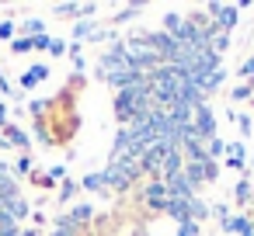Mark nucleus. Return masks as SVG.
<instances>
[{"label":"nucleus","instance_id":"1","mask_svg":"<svg viewBox=\"0 0 254 236\" xmlns=\"http://www.w3.org/2000/svg\"><path fill=\"white\" fill-rule=\"evenodd\" d=\"M143 174V167L139 163H108L105 170H101V177H105V188H115V191H126L129 184H136V177Z\"/></svg>","mask_w":254,"mask_h":236},{"label":"nucleus","instance_id":"2","mask_svg":"<svg viewBox=\"0 0 254 236\" xmlns=\"http://www.w3.org/2000/svg\"><path fill=\"white\" fill-rule=\"evenodd\" d=\"M205 11H209V14L216 18L212 25H216L219 32H226V35H230V28H233V25L240 21V7H226V4H209Z\"/></svg>","mask_w":254,"mask_h":236},{"label":"nucleus","instance_id":"3","mask_svg":"<svg viewBox=\"0 0 254 236\" xmlns=\"http://www.w3.org/2000/svg\"><path fill=\"white\" fill-rule=\"evenodd\" d=\"M191 129L209 142L212 136H216V115H212V108L209 104H202V108H195V118H191Z\"/></svg>","mask_w":254,"mask_h":236},{"label":"nucleus","instance_id":"4","mask_svg":"<svg viewBox=\"0 0 254 236\" xmlns=\"http://www.w3.org/2000/svg\"><path fill=\"white\" fill-rule=\"evenodd\" d=\"M143 194H146V201H150L153 212H164L167 208V188H164V181H150Z\"/></svg>","mask_w":254,"mask_h":236},{"label":"nucleus","instance_id":"5","mask_svg":"<svg viewBox=\"0 0 254 236\" xmlns=\"http://www.w3.org/2000/svg\"><path fill=\"white\" fill-rule=\"evenodd\" d=\"M223 233H237V236H254V222L247 215H230L223 219Z\"/></svg>","mask_w":254,"mask_h":236},{"label":"nucleus","instance_id":"6","mask_svg":"<svg viewBox=\"0 0 254 236\" xmlns=\"http://www.w3.org/2000/svg\"><path fill=\"white\" fill-rule=\"evenodd\" d=\"M223 80H226V70H223V66H219V70H212V73H209V77H202V80H198V84H195V87H198V94H202V97H205V94H212V91H216V87H219V84H223Z\"/></svg>","mask_w":254,"mask_h":236},{"label":"nucleus","instance_id":"7","mask_svg":"<svg viewBox=\"0 0 254 236\" xmlns=\"http://www.w3.org/2000/svg\"><path fill=\"white\" fill-rule=\"evenodd\" d=\"M230 170H244L247 167V160H244V142H230L226 146V160H223Z\"/></svg>","mask_w":254,"mask_h":236},{"label":"nucleus","instance_id":"8","mask_svg":"<svg viewBox=\"0 0 254 236\" xmlns=\"http://www.w3.org/2000/svg\"><path fill=\"white\" fill-rule=\"evenodd\" d=\"M14 194H21L18 191V181L7 174V163L0 160V198H14Z\"/></svg>","mask_w":254,"mask_h":236},{"label":"nucleus","instance_id":"9","mask_svg":"<svg viewBox=\"0 0 254 236\" xmlns=\"http://www.w3.org/2000/svg\"><path fill=\"white\" fill-rule=\"evenodd\" d=\"M185 177H188V184L198 191L202 184H205V163H185V170H181Z\"/></svg>","mask_w":254,"mask_h":236},{"label":"nucleus","instance_id":"10","mask_svg":"<svg viewBox=\"0 0 254 236\" xmlns=\"http://www.w3.org/2000/svg\"><path fill=\"white\" fill-rule=\"evenodd\" d=\"M171 219H178V226L181 222H188L191 215H188V201H178V198H167V208H164Z\"/></svg>","mask_w":254,"mask_h":236},{"label":"nucleus","instance_id":"11","mask_svg":"<svg viewBox=\"0 0 254 236\" xmlns=\"http://www.w3.org/2000/svg\"><path fill=\"white\" fill-rule=\"evenodd\" d=\"M188 215H191V222H202V219H209V215H212V208H209V205L195 194V198L188 201Z\"/></svg>","mask_w":254,"mask_h":236},{"label":"nucleus","instance_id":"12","mask_svg":"<svg viewBox=\"0 0 254 236\" xmlns=\"http://www.w3.org/2000/svg\"><path fill=\"white\" fill-rule=\"evenodd\" d=\"M181 25H185V18H181V14H174V11H171V14H164V32H167L171 39L181 32Z\"/></svg>","mask_w":254,"mask_h":236},{"label":"nucleus","instance_id":"13","mask_svg":"<svg viewBox=\"0 0 254 236\" xmlns=\"http://www.w3.org/2000/svg\"><path fill=\"white\" fill-rule=\"evenodd\" d=\"M73 35H77V39H91V35H98V25H94V18H84V21H77Z\"/></svg>","mask_w":254,"mask_h":236},{"label":"nucleus","instance_id":"14","mask_svg":"<svg viewBox=\"0 0 254 236\" xmlns=\"http://www.w3.org/2000/svg\"><path fill=\"white\" fill-rule=\"evenodd\" d=\"M91 212H94V208H91V205H73V208H70V215H66V219H70V222H73V226H80V222H87V219H91Z\"/></svg>","mask_w":254,"mask_h":236},{"label":"nucleus","instance_id":"15","mask_svg":"<svg viewBox=\"0 0 254 236\" xmlns=\"http://www.w3.org/2000/svg\"><path fill=\"white\" fill-rule=\"evenodd\" d=\"M0 236H21V229H18V222L7 215V212H0Z\"/></svg>","mask_w":254,"mask_h":236},{"label":"nucleus","instance_id":"16","mask_svg":"<svg viewBox=\"0 0 254 236\" xmlns=\"http://www.w3.org/2000/svg\"><path fill=\"white\" fill-rule=\"evenodd\" d=\"M39 35H46L42 18H28V21H25V39H39Z\"/></svg>","mask_w":254,"mask_h":236},{"label":"nucleus","instance_id":"17","mask_svg":"<svg viewBox=\"0 0 254 236\" xmlns=\"http://www.w3.org/2000/svg\"><path fill=\"white\" fill-rule=\"evenodd\" d=\"M223 153H226V142L212 136V139L205 142V156H209V160H216V156H223Z\"/></svg>","mask_w":254,"mask_h":236},{"label":"nucleus","instance_id":"18","mask_svg":"<svg viewBox=\"0 0 254 236\" xmlns=\"http://www.w3.org/2000/svg\"><path fill=\"white\" fill-rule=\"evenodd\" d=\"M7 129V142H14V146H25L28 149V136L21 132V129H14V125H4Z\"/></svg>","mask_w":254,"mask_h":236},{"label":"nucleus","instance_id":"19","mask_svg":"<svg viewBox=\"0 0 254 236\" xmlns=\"http://www.w3.org/2000/svg\"><path fill=\"white\" fill-rule=\"evenodd\" d=\"M80 188H87V191H105V177H101V174H87V177L80 181Z\"/></svg>","mask_w":254,"mask_h":236},{"label":"nucleus","instance_id":"20","mask_svg":"<svg viewBox=\"0 0 254 236\" xmlns=\"http://www.w3.org/2000/svg\"><path fill=\"white\" fill-rule=\"evenodd\" d=\"M251 191H254V188H251V181H237V188H233V198L244 205V201L251 198Z\"/></svg>","mask_w":254,"mask_h":236},{"label":"nucleus","instance_id":"21","mask_svg":"<svg viewBox=\"0 0 254 236\" xmlns=\"http://www.w3.org/2000/svg\"><path fill=\"white\" fill-rule=\"evenodd\" d=\"M32 49H35V42H32V39H25V35L11 42V52H32Z\"/></svg>","mask_w":254,"mask_h":236},{"label":"nucleus","instance_id":"22","mask_svg":"<svg viewBox=\"0 0 254 236\" xmlns=\"http://www.w3.org/2000/svg\"><path fill=\"white\" fill-rule=\"evenodd\" d=\"M254 94V87L251 84H240V87H233V94H230V101H247Z\"/></svg>","mask_w":254,"mask_h":236},{"label":"nucleus","instance_id":"23","mask_svg":"<svg viewBox=\"0 0 254 236\" xmlns=\"http://www.w3.org/2000/svg\"><path fill=\"white\" fill-rule=\"evenodd\" d=\"M216 177H219V163H216V160H205V181L212 184Z\"/></svg>","mask_w":254,"mask_h":236},{"label":"nucleus","instance_id":"24","mask_svg":"<svg viewBox=\"0 0 254 236\" xmlns=\"http://www.w3.org/2000/svg\"><path fill=\"white\" fill-rule=\"evenodd\" d=\"M237 77H244V80H247V84H251V80H254V56H251V59H247V63H244V66H240V73H237Z\"/></svg>","mask_w":254,"mask_h":236},{"label":"nucleus","instance_id":"25","mask_svg":"<svg viewBox=\"0 0 254 236\" xmlns=\"http://www.w3.org/2000/svg\"><path fill=\"white\" fill-rule=\"evenodd\" d=\"M56 14H80V4H56Z\"/></svg>","mask_w":254,"mask_h":236},{"label":"nucleus","instance_id":"26","mask_svg":"<svg viewBox=\"0 0 254 236\" xmlns=\"http://www.w3.org/2000/svg\"><path fill=\"white\" fill-rule=\"evenodd\" d=\"M49 52H53V56H63V52H66V42H63V39H53V42H49Z\"/></svg>","mask_w":254,"mask_h":236},{"label":"nucleus","instance_id":"27","mask_svg":"<svg viewBox=\"0 0 254 236\" xmlns=\"http://www.w3.org/2000/svg\"><path fill=\"white\" fill-rule=\"evenodd\" d=\"M73 191H77V184H73V181H63V188H60V198L66 201V198H73Z\"/></svg>","mask_w":254,"mask_h":236},{"label":"nucleus","instance_id":"28","mask_svg":"<svg viewBox=\"0 0 254 236\" xmlns=\"http://www.w3.org/2000/svg\"><path fill=\"white\" fill-rule=\"evenodd\" d=\"M32 73H35V80L42 84V80H49V66H32Z\"/></svg>","mask_w":254,"mask_h":236},{"label":"nucleus","instance_id":"29","mask_svg":"<svg viewBox=\"0 0 254 236\" xmlns=\"http://www.w3.org/2000/svg\"><path fill=\"white\" fill-rule=\"evenodd\" d=\"M14 35V25L11 21H0V39H11Z\"/></svg>","mask_w":254,"mask_h":236},{"label":"nucleus","instance_id":"30","mask_svg":"<svg viewBox=\"0 0 254 236\" xmlns=\"http://www.w3.org/2000/svg\"><path fill=\"white\" fill-rule=\"evenodd\" d=\"M35 84H39V80H35V73H32V70H28V73H21V87H35Z\"/></svg>","mask_w":254,"mask_h":236},{"label":"nucleus","instance_id":"31","mask_svg":"<svg viewBox=\"0 0 254 236\" xmlns=\"http://www.w3.org/2000/svg\"><path fill=\"white\" fill-rule=\"evenodd\" d=\"M53 236H77V229H73V226H56Z\"/></svg>","mask_w":254,"mask_h":236},{"label":"nucleus","instance_id":"32","mask_svg":"<svg viewBox=\"0 0 254 236\" xmlns=\"http://www.w3.org/2000/svg\"><path fill=\"white\" fill-rule=\"evenodd\" d=\"M28 108H32V115H42V111H46V101H32Z\"/></svg>","mask_w":254,"mask_h":236},{"label":"nucleus","instance_id":"33","mask_svg":"<svg viewBox=\"0 0 254 236\" xmlns=\"http://www.w3.org/2000/svg\"><path fill=\"white\" fill-rule=\"evenodd\" d=\"M25 170H32V160H28V156L18 160V174H25Z\"/></svg>","mask_w":254,"mask_h":236},{"label":"nucleus","instance_id":"34","mask_svg":"<svg viewBox=\"0 0 254 236\" xmlns=\"http://www.w3.org/2000/svg\"><path fill=\"white\" fill-rule=\"evenodd\" d=\"M4 118H7V108H4V104H0V125H7Z\"/></svg>","mask_w":254,"mask_h":236},{"label":"nucleus","instance_id":"35","mask_svg":"<svg viewBox=\"0 0 254 236\" xmlns=\"http://www.w3.org/2000/svg\"><path fill=\"white\" fill-rule=\"evenodd\" d=\"M21 236H39V233H35V229H25V233H21Z\"/></svg>","mask_w":254,"mask_h":236},{"label":"nucleus","instance_id":"36","mask_svg":"<svg viewBox=\"0 0 254 236\" xmlns=\"http://www.w3.org/2000/svg\"><path fill=\"white\" fill-rule=\"evenodd\" d=\"M251 167H254V153H251Z\"/></svg>","mask_w":254,"mask_h":236},{"label":"nucleus","instance_id":"37","mask_svg":"<svg viewBox=\"0 0 254 236\" xmlns=\"http://www.w3.org/2000/svg\"><path fill=\"white\" fill-rule=\"evenodd\" d=\"M251 188H254V181H251Z\"/></svg>","mask_w":254,"mask_h":236}]
</instances>
